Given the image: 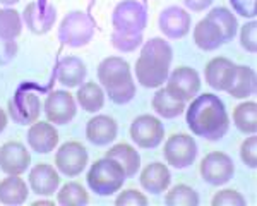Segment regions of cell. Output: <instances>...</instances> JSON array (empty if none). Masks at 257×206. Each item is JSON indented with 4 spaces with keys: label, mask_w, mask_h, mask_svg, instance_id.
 Segmentation results:
<instances>
[{
    "label": "cell",
    "mask_w": 257,
    "mask_h": 206,
    "mask_svg": "<svg viewBox=\"0 0 257 206\" xmlns=\"http://www.w3.org/2000/svg\"><path fill=\"white\" fill-rule=\"evenodd\" d=\"M185 121L194 136L208 141H218L230 129L225 103L213 93H202L192 98L189 109H185Z\"/></svg>",
    "instance_id": "1"
},
{
    "label": "cell",
    "mask_w": 257,
    "mask_h": 206,
    "mask_svg": "<svg viewBox=\"0 0 257 206\" xmlns=\"http://www.w3.org/2000/svg\"><path fill=\"white\" fill-rule=\"evenodd\" d=\"M173 50L165 38L155 36L143 43L141 55L136 60V77L144 88H161L167 82Z\"/></svg>",
    "instance_id": "2"
},
{
    "label": "cell",
    "mask_w": 257,
    "mask_h": 206,
    "mask_svg": "<svg viewBox=\"0 0 257 206\" xmlns=\"http://www.w3.org/2000/svg\"><path fill=\"white\" fill-rule=\"evenodd\" d=\"M98 81L110 100L117 105H125L136 96V82L131 65L122 57H106L99 62Z\"/></svg>",
    "instance_id": "3"
},
{
    "label": "cell",
    "mask_w": 257,
    "mask_h": 206,
    "mask_svg": "<svg viewBox=\"0 0 257 206\" xmlns=\"http://www.w3.org/2000/svg\"><path fill=\"white\" fill-rule=\"evenodd\" d=\"M127 180L125 172L120 165L111 158H99L89 167L86 182L89 189L98 196H111L123 187Z\"/></svg>",
    "instance_id": "4"
},
{
    "label": "cell",
    "mask_w": 257,
    "mask_h": 206,
    "mask_svg": "<svg viewBox=\"0 0 257 206\" xmlns=\"http://www.w3.org/2000/svg\"><path fill=\"white\" fill-rule=\"evenodd\" d=\"M94 36V23L84 11H72L62 19L59 40L65 47L81 48L88 45Z\"/></svg>",
    "instance_id": "5"
},
{
    "label": "cell",
    "mask_w": 257,
    "mask_h": 206,
    "mask_svg": "<svg viewBox=\"0 0 257 206\" xmlns=\"http://www.w3.org/2000/svg\"><path fill=\"white\" fill-rule=\"evenodd\" d=\"M113 31L143 33L148 24V11L138 0H123L115 6L111 14Z\"/></svg>",
    "instance_id": "6"
},
{
    "label": "cell",
    "mask_w": 257,
    "mask_h": 206,
    "mask_svg": "<svg viewBox=\"0 0 257 206\" xmlns=\"http://www.w3.org/2000/svg\"><path fill=\"white\" fill-rule=\"evenodd\" d=\"M199 172H201V177L204 182L214 185V187H219V185H225L233 179L235 163L223 151H211L201 160Z\"/></svg>",
    "instance_id": "7"
},
{
    "label": "cell",
    "mask_w": 257,
    "mask_h": 206,
    "mask_svg": "<svg viewBox=\"0 0 257 206\" xmlns=\"http://www.w3.org/2000/svg\"><path fill=\"white\" fill-rule=\"evenodd\" d=\"M163 156L168 165L175 168H187L197 156V143L190 134H172L165 143Z\"/></svg>",
    "instance_id": "8"
},
{
    "label": "cell",
    "mask_w": 257,
    "mask_h": 206,
    "mask_svg": "<svg viewBox=\"0 0 257 206\" xmlns=\"http://www.w3.org/2000/svg\"><path fill=\"white\" fill-rule=\"evenodd\" d=\"M131 138L143 150H153L160 146L165 139V126L155 115H139L131 124Z\"/></svg>",
    "instance_id": "9"
},
{
    "label": "cell",
    "mask_w": 257,
    "mask_h": 206,
    "mask_svg": "<svg viewBox=\"0 0 257 206\" xmlns=\"http://www.w3.org/2000/svg\"><path fill=\"white\" fill-rule=\"evenodd\" d=\"M89 162L88 150L79 141H67L57 150L55 168L65 177H77L82 174Z\"/></svg>",
    "instance_id": "10"
},
{
    "label": "cell",
    "mask_w": 257,
    "mask_h": 206,
    "mask_svg": "<svg viewBox=\"0 0 257 206\" xmlns=\"http://www.w3.org/2000/svg\"><path fill=\"white\" fill-rule=\"evenodd\" d=\"M43 112L47 115L48 122L55 124V126H65L76 117V98L65 89H55L45 100Z\"/></svg>",
    "instance_id": "11"
},
{
    "label": "cell",
    "mask_w": 257,
    "mask_h": 206,
    "mask_svg": "<svg viewBox=\"0 0 257 206\" xmlns=\"http://www.w3.org/2000/svg\"><path fill=\"white\" fill-rule=\"evenodd\" d=\"M9 117L19 126H31L41 114L40 96L30 89H21L9 100Z\"/></svg>",
    "instance_id": "12"
},
{
    "label": "cell",
    "mask_w": 257,
    "mask_h": 206,
    "mask_svg": "<svg viewBox=\"0 0 257 206\" xmlns=\"http://www.w3.org/2000/svg\"><path fill=\"white\" fill-rule=\"evenodd\" d=\"M167 82V88L170 91L184 101H190L201 91V77H199L196 69L187 67V65H180V67L173 69L168 74Z\"/></svg>",
    "instance_id": "13"
},
{
    "label": "cell",
    "mask_w": 257,
    "mask_h": 206,
    "mask_svg": "<svg viewBox=\"0 0 257 206\" xmlns=\"http://www.w3.org/2000/svg\"><path fill=\"white\" fill-rule=\"evenodd\" d=\"M31 165L28 148L19 141H7L0 146V170L7 175H23Z\"/></svg>",
    "instance_id": "14"
},
{
    "label": "cell",
    "mask_w": 257,
    "mask_h": 206,
    "mask_svg": "<svg viewBox=\"0 0 257 206\" xmlns=\"http://www.w3.org/2000/svg\"><path fill=\"white\" fill-rule=\"evenodd\" d=\"M21 18L33 35H47L57 21V9L50 4L31 2L24 7Z\"/></svg>",
    "instance_id": "15"
},
{
    "label": "cell",
    "mask_w": 257,
    "mask_h": 206,
    "mask_svg": "<svg viewBox=\"0 0 257 206\" xmlns=\"http://www.w3.org/2000/svg\"><path fill=\"white\" fill-rule=\"evenodd\" d=\"M190 24H192L190 14L178 6H170L163 9L158 18L160 31L170 40H180L187 36L190 31Z\"/></svg>",
    "instance_id": "16"
},
{
    "label": "cell",
    "mask_w": 257,
    "mask_h": 206,
    "mask_svg": "<svg viewBox=\"0 0 257 206\" xmlns=\"http://www.w3.org/2000/svg\"><path fill=\"white\" fill-rule=\"evenodd\" d=\"M237 64H233L226 57H214L204 67L206 82L216 91H226L235 79Z\"/></svg>",
    "instance_id": "17"
},
{
    "label": "cell",
    "mask_w": 257,
    "mask_h": 206,
    "mask_svg": "<svg viewBox=\"0 0 257 206\" xmlns=\"http://www.w3.org/2000/svg\"><path fill=\"white\" fill-rule=\"evenodd\" d=\"M30 187L35 194L38 196H53L59 191L60 185V175L50 163H36L30 170L28 177Z\"/></svg>",
    "instance_id": "18"
},
{
    "label": "cell",
    "mask_w": 257,
    "mask_h": 206,
    "mask_svg": "<svg viewBox=\"0 0 257 206\" xmlns=\"http://www.w3.org/2000/svg\"><path fill=\"white\" fill-rule=\"evenodd\" d=\"M59 133L52 122L36 121L28 129V144L35 153L47 155L53 151L59 144Z\"/></svg>",
    "instance_id": "19"
},
{
    "label": "cell",
    "mask_w": 257,
    "mask_h": 206,
    "mask_svg": "<svg viewBox=\"0 0 257 206\" xmlns=\"http://www.w3.org/2000/svg\"><path fill=\"white\" fill-rule=\"evenodd\" d=\"M141 187L151 194H161L167 192L172 184V174H170L168 165L161 162H151L141 170L139 175Z\"/></svg>",
    "instance_id": "20"
},
{
    "label": "cell",
    "mask_w": 257,
    "mask_h": 206,
    "mask_svg": "<svg viewBox=\"0 0 257 206\" xmlns=\"http://www.w3.org/2000/svg\"><path fill=\"white\" fill-rule=\"evenodd\" d=\"M117 133V121L110 115H94L86 124V138L94 146H106V144L113 143Z\"/></svg>",
    "instance_id": "21"
},
{
    "label": "cell",
    "mask_w": 257,
    "mask_h": 206,
    "mask_svg": "<svg viewBox=\"0 0 257 206\" xmlns=\"http://www.w3.org/2000/svg\"><path fill=\"white\" fill-rule=\"evenodd\" d=\"M86 76H88L86 64L76 55L64 57L57 65V79H59L60 84L67 86V88L81 86L84 82Z\"/></svg>",
    "instance_id": "22"
},
{
    "label": "cell",
    "mask_w": 257,
    "mask_h": 206,
    "mask_svg": "<svg viewBox=\"0 0 257 206\" xmlns=\"http://www.w3.org/2000/svg\"><path fill=\"white\" fill-rule=\"evenodd\" d=\"M194 43L201 50L213 52L221 47V45H225V38H223V33L216 24L211 19L204 18L199 21L196 28H194Z\"/></svg>",
    "instance_id": "23"
},
{
    "label": "cell",
    "mask_w": 257,
    "mask_h": 206,
    "mask_svg": "<svg viewBox=\"0 0 257 206\" xmlns=\"http://www.w3.org/2000/svg\"><path fill=\"white\" fill-rule=\"evenodd\" d=\"M151 105H153V110L163 119H175L180 114H184L185 109H187V101L177 98L167 86L160 88L158 91L155 93Z\"/></svg>",
    "instance_id": "24"
},
{
    "label": "cell",
    "mask_w": 257,
    "mask_h": 206,
    "mask_svg": "<svg viewBox=\"0 0 257 206\" xmlns=\"http://www.w3.org/2000/svg\"><path fill=\"white\" fill-rule=\"evenodd\" d=\"M106 158H111L115 160L120 167L123 168L125 172V177H134L138 174V170L141 168V155L139 151L136 150L134 146L127 143H118V144H113L108 151L105 153Z\"/></svg>",
    "instance_id": "25"
},
{
    "label": "cell",
    "mask_w": 257,
    "mask_h": 206,
    "mask_svg": "<svg viewBox=\"0 0 257 206\" xmlns=\"http://www.w3.org/2000/svg\"><path fill=\"white\" fill-rule=\"evenodd\" d=\"M257 88V77L252 67L248 65H237V72H235V79L231 86L226 89L230 96L237 98V100H247L248 96H254Z\"/></svg>",
    "instance_id": "26"
},
{
    "label": "cell",
    "mask_w": 257,
    "mask_h": 206,
    "mask_svg": "<svg viewBox=\"0 0 257 206\" xmlns=\"http://www.w3.org/2000/svg\"><path fill=\"white\" fill-rule=\"evenodd\" d=\"M28 184L21 175H7L0 180V203L7 206L23 204L28 199Z\"/></svg>",
    "instance_id": "27"
},
{
    "label": "cell",
    "mask_w": 257,
    "mask_h": 206,
    "mask_svg": "<svg viewBox=\"0 0 257 206\" xmlns=\"http://www.w3.org/2000/svg\"><path fill=\"white\" fill-rule=\"evenodd\" d=\"M76 101L82 107V110L96 114L105 105V89L94 81L82 82L76 93Z\"/></svg>",
    "instance_id": "28"
},
{
    "label": "cell",
    "mask_w": 257,
    "mask_h": 206,
    "mask_svg": "<svg viewBox=\"0 0 257 206\" xmlns=\"http://www.w3.org/2000/svg\"><path fill=\"white\" fill-rule=\"evenodd\" d=\"M233 126L243 134H255L257 131V103L243 101L233 109Z\"/></svg>",
    "instance_id": "29"
},
{
    "label": "cell",
    "mask_w": 257,
    "mask_h": 206,
    "mask_svg": "<svg viewBox=\"0 0 257 206\" xmlns=\"http://www.w3.org/2000/svg\"><path fill=\"white\" fill-rule=\"evenodd\" d=\"M206 18L213 21L219 30H221L225 43L235 38V35L238 31V21L230 9H226V7H214V9L209 11V14Z\"/></svg>",
    "instance_id": "30"
},
{
    "label": "cell",
    "mask_w": 257,
    "mask_h": 206,
    "mask_svg": "<svg viewBox=\"0 0 257 206\" xmlns=\"http://www.w3.org/2000/svg\"><path fill=\"white\" fill-rule=\"evenodd\" d=\"M57 203L62 206H84L89 203V194L82 184L70 180L57 191Z\"/></svg>",
    "instance_id": "31"
},
{
    "label": "cell",
    "mask_w": 257,
    "mask_h": 206,
    "mask_svg": "<svg viewBox=\"0 0 257 206\" xmlns=\"http://www.w3.org/2000/svg\"><path fill=\"white\" fill-rule=\"evenodd\" d=\"M23 31V18L14 9H0V36L16 40Z\"/></svg>",
    "instance_id": "32"
},
{
    "label": "cell",
    "mask_w": 257,
    "mask_h": 206,
    "mask_svg": "<svg viewBox=\"0 0 257 206\" xmlns=\"http://www.w3.org/2000/svg\"><path fill=\"white\" fill-rule=\"evenodd\" d=\"M165 203L170 206H197L199 204V194L194 191L190 185L177 184L172 187L165 196Z\"/></svg>",
    "instance_id": "33"
},
{
    "label": "cell",
    "mask_w": 257,
    "mask_h": 206,
    "mask_svg": "<svg viewBox=\"0 0 257 206\" xmlns=\"http://www.w3.org/2000/svg\"><path fill=\"white\" fill-rule=\"evenodd\" d=\"M143 33H120L113 31L111 33V45L113 48H117L118 52L128 53L134 52L143 45Z\"/></svg>",
    "instance_id": "34"
},
{
    "label": "cell",
    "mask_w": 257,
    "mask_h": 206,
    "mask_svg": "<svg viewBox=\"0 0 257 206\" xmlns=\"http://www.w3.org/2000/svg\"><path fill=\"white\" fill-rule=\"evenodd\" d=\"M213 206H245V197L240 194L235 189H223V191L216 192L211 199Z\"/></svg>",
    "instance_id": "35"
},
{
    "label": "cell",
    "mask_w": 257,
    "mask_h": 206,
    "mask_svg": "<svg viewBox=\"0 0 257 206\" xmlns=\"http://www.w3.org/2000/svg\"><path fill=\"white\" fill-rule=\"evenodd\" d=\"M240 45L248 53L257 52V23L254 19L240 28Z\"/></svg>",
    "instance_id": "36"
},
{
    "label": "cell",
    "mask_w": 257,
    "mask_h": 206,
    "mask_svg": "<svg viewBox=\"0 0 257 206\" xmlns=\"http://www.w3.org/2000/svg\"><path fill=\"white\" fill-rule=\"evenodd\" d=\"M240 158L245 167L255 168L257 167V136L250 134L248 138L243 139L242 146H240Z\"/></svg>",
    "instance_id": "37"
},
{
    "label": "cell",
    "mask_w": 257,
    "mask_h": 206,
    "mask_svg": "<svg viewBox=\"0 0 257 206\" xmlns=\"http://www.w3.org/2000/svg\"><path fill=\"white\" fill-rule=\"evenodd\" d=\"M149 203L148 197L143 194L138 189H125L117 196L115 204L117 206H127V204H136V206H146Z\"/></svg>",
    "instance_id": "38"
},
{
    "label": "cell",
    "mask_w": 257,
    "mask_h": 206,
    "mask_svg": "<svg viewBox=\"0 0 257 206\" xmlns=\"http://www.w3.org/2000/svg\"><path fill=\"white\" fill-rule=\"evenodd\" d=\"M230 6L235 14L245 19H255L257 16V0H230Z\"/></svg>",
    "instance_id": "39"
},
{
    "label": "cell",
    "mask_w": 257,
    "mask_h": 206,
    "mask_svg": "<svg viewBox=\"0 0 257 206\" xmlns=\"http://www.w3.org/2000/svg\"><path fill=\"white\" fill-rule=\"evenodd\" d=\"M18 41L0 36V65H7L9 62L14 60L16 55H18Z\"/></svg>",
    "instance_id": "40"
},
{
    "label": "cell",
    "mask_w": 257,
    "mask_h": 206,
    "mask_svg": "<svg viewBox=\"0 0 257 206\" xmlns=\"http://www.w3.org/2000/svg\"><path fill=\"white\" fill-rule=\"evenodd\" d=\"M185 7L192 12H202L213 4V0H184Z\"/></svg>",
    "instance_id": "41"
},
{
    "label": "cell",
    "mask_w": 257,
    "mask_h": 206,
    "mask_svg": "<svg viewBox=\"0 0 257 206\" xmlns=\"http://www.w3.org/2000/svg\"><path fill=\"white\" fill-rule=\"evenodd\" d=\"M6 127H7V114H6V110L0 109V133H2Z\"/></svg>",
    "instance_id": "42"
},
{
    "label": "cell",
    "mask_w": 257,
    "mask_h": 206,
    "mask_svg": "<svg viewBox=\"0 0 257 206\" xmlns=\"http://www.w3.org/2000/svg\"><path fill=\"white\" fill-rule=\"evenodd\" d=\"M43 204L53 206V204H55V201H52V199H38V201H35V203H33V206H43Z\"/></svg>",
    "instance_id": "43"
},
{
    "label": "cell",
    "mask_w": 257,
    "mask_h": 206,
    "mask_svg": "<svg viewBox=\"0 0 257 206\" xmlns=\"http://www.w3.org/2000/svg\"><path fill=\"white\" fill-rule=\"evenodd\" d=\"M19 0H0V4H4V6H14V4H18Z\"/></svg>",
    "instance_id": "44"
}]
</instances>
